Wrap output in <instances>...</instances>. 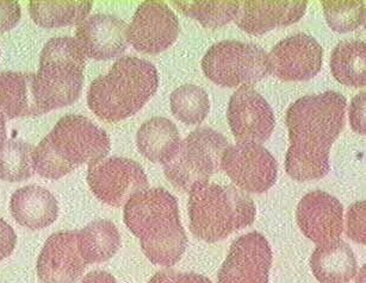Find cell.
Returning <instances> with one entry per match:
<instances>
[{"label": "cell", "instance_id": "cell-1", "mask_svg": "<svg viewBox=\"0 0 366 283\" xmlns=\"http://www.w3.org/2000/svg\"><path fill=\"white\" fill-rule=\"evenodd\" d=\"M346 98L328 91L295 101L287 112L290 147L285 170L296 181L320 180L330 173V153L345 126Z\"/></svg>", "mask_w": 366, "mask_h": 283}, {"label": "cell", "instance_id": "cell-2", "mask_svg": "<svg viewBox=\"0 0 366 283\" xmlns=\"http://www.w3.org/2000/svg\"><path fill=\"white\" fill-rule=\"evenodd\" d=\"M124 222L140 240L141 249L154 264L171 267L183 257L187 237L180 222L176 197L164 188H147L130 197Z\"/></svg>", "mask_w": 366, "mask_h": 283}, {"label": "cell", "instance_id": "cell-3", "mask_svg": "<svg viewBox=\"0 0 366 283\" xmlns=\"http://www.w3.org/2000/svg\"><path fill=\"white\" fill-rule=\"evenodd\" d=\"M110 149L107 131L84 115H65L35 148V172L46 179H61L84 163L104 158Z\"/></svg>", "mask_w": 366, "mask_h": 283}, {"label": "cell", "instance_id": "cell-4", "mask_svg": "<svg viewBox=\"0 0 366 283\" xmlns=\"http://www.w3.org/2000/svg\"><path fill=\"white\" fill-rule=\"evenodd\" d=\"M159 86V74L151 62L139 58H122L110 72L91 83L87 104L105 122H121L144 108Z\"/></svg>", "mask_w": 366, "mask_h": 283}, {"label": "cell", "instance_id": "cell-5", "mask_svg": "<svg viewBox=\"0 0 366 283\" xmlns=\"http://www.w3.org/2000/svg\"><path fill=\"white\" fill-rule=\"evenodd\" d=\"M189 193L190 230L198 240L215 243L254 222V201L237 187L207 181L194 183Z\"/></svg>", "mask_w": 366, "mask_h": 283}, {"label": "cell", "instance_id": "cell-6", "mask_svg": "<svg viewBox=\"0 0 366 283\" xmlns=\"http://www.w3.org/2000/svg\"><path fill=\"white\" fill-rule=\"evenodd\" d=\"M85 55L76 38L55 37L41 53L35 74V98L40 115L72 105L83 90Z\"/></svg>", "mask_w": 366, "mask_h": 283}, {"label": "cell", "instance_id": "cell-7", "mask_svg": "<svg viewBox=\"0 0 366 283\" xmlns=\"http://www.w3.org/2000/svg\"><path fill=\"white\" fill-rule=\"evenodd\" d=\"M228 147L226 137L215 130H194L164 162L166 177L177 190L190 192L194 183L207 182L222 168Z\"/></svg>", "mask_w": 366, "mask_h": 283}, {"label": "cell", "instance_id": "cell-8", "mask_svg": "<svg viewBox=\"0 0 366 283\" xmlns=\"http://www.w3.org/2000/svg\"><path fill=\"white\" fill-rule=\"evenodd\" d=\"M202 69L219 86H251L269 73L267 53L255 44L222 41L207 51Z\"/></svg>", "mask_w": 366, "mask_h": 283}, {"label": "cell", "instance_id": "cell-9", "mask_svg": "<svg viewBox=\"0 0 366 283\" xmlns=\"http://www.w3.org/2000/svg\"><path fill=\"white\" fill-rule=\"evenodd\" d=\"M87 183L99 200L114 207H122L149 186L144 168L123 158H102L89 165Z\"/></svg>", "mask_w": 366, "mask_h": 283}, {"label": "cell", "instance_id": "cell-10", "mask_svg": "<svg viewBox=\"0 0 366 283\" xmlns=\"http://www.w3.org/2000/svg\"><path fill=\"white\" fill-rule=\"evenodd\" d=\"M222 169L237 188L249 193H264L276 183L278 165L260 144L237 143L224 151Z\"/></svg>", "mask_w": 366, "mask_h": 283}, {"label": "cell", "instance_id": "cell-11", "mask_svg": "<svg viewBox=\"0 0 366 283\" xmlns=\"http://www.w3.org/2000/svg\"><path fill=\"white\" fill-rule=\"evenodd\" d=\"M272 250L262 233L251 232L234 240L219 269V283H269Z\"/></svg>", "mask_w": 366, "mask_h": 283}, {"label": "cell", "instance_id": "cell-12", "mask_svg": "<svg viewBox=\"0 0 366 283\" xmlns=\"http://www.w3.org/2000/svg\"><path fill=\"white\" fill-rule=\"evenodd\" d=\"M179 36V21L164 1L149 0L139 6L128 26V41L137 51L159 54Z\"/></svg>", "mask_w": 366, "mask_h": 283}, {"label": "cell", "instance_id": "cell-13", "mask_svg": "<svg viewBox=\"0 0 366 283\" xmlns=\"http://www.w3.org/2000/svg\"><path fill=\"white\" fill-rule=\"evenodd\" d=\"M227 117L237 143H264L274 130L272 108L251 86H241L230 97Z\"/></svg>", "mask_w": 366, "mask_h": 283}, {"label": "cell", "instance_id": "cell-14", "mask_svg": "<svg viewBox=\"0 0 366 283\" xmlns=\"http://www.w3.org/2000/svg\"><path fill=\"white\" fill-rule=\"evenodd\" d=\"M322 55V47L314 37L297 34L273 47L267 54V69L284 81H305L321 71Z\"/></svg>", "mask_w": 366, "mask_h": 283}, {"label": "cell", "instance_id": "cell-15", "mask_svg": "<svg viewBox=\"0 0 366 283\" xmlns=\"http://www.w3.org/2000/svg\"><path fill=\"white\" fill-rule=\"evenodd\" d=\"M296 219L302 232L314 243H332L340 238L344 230V206L333 195L315 190L302 197Z\"/></svg>", "mask_w": 366, "mask_h": 283}, {"label": "cell", "instance_id": "cell-16", "mask_svg": "<svg viewBox=\"0 0 366 283\" xmlns=\"http://www.w3.org/2000/svg\"><path fill=\"white\" fill-rule=\"evenodd\" d=\"M86 268L78 247V231L53 233L37 261L42 283H76Z\"/></svg>", "mask_w": 366, "mask_h": 283}, {"label": "cell", "instance_id": "cell-17", "mask_svg": "<svg viewBox=\"0 0 366 283\" xmlns=\"http://www.w3.org/2000/svg\"><path fill=\"white\" fill-rule=\"evenodd\" d=\"M76 41L85 58L98 61L117 58L128 47V26L114 16H91L78 24Z\"/></svg>", "mask_w": 366, "mask_h": 283}, {"label": "cell", "instance_id": "cell-18", "mask_svg": "<svg viewBox=\"0 0 366 283\" xmlns=\"http://www.w3.org/2000/svg\"><path fill=\"white\" fill-rule=\"evenodd\" d=\"M307 1H239L235 23L253 36L298 22L305 16Z\"/></svg>", "mask_w": 366, "mask_h": 283}, {"label": "cell", "instance_id": "cell-19", "mask_svg": "<svg viewBox=\"0 0 366 283\" xmlns=\"http://www.w3.org/2000/svg\"><path fill=\"white\" fill-rule=\"evenodd\" d=\"M10 211L16 222L28 229L47 227L58 219L59 205L54 195L44 187H23L12 194Z\"/></svg>", "mask_w": 366, "mask_h": 283}, {"label": "cell", "instance_id": "cell-20", "mask_svg": "<svg viewBox=\"0 0 366 283\" xmlns=\"http://www.w3.org/2000/svg\"><path fill=\"white\" fill-rule=\"evenodd\" d=\"M310 268L320 283H347L357 272V259L351 247L337 240L316 247Z\"/></svg>", "mask_w": 366, "mask_h": 283}, {"label": "cell", "instance_id": "cell-21", "mask_svg": "<svg viewBox=\"0 0 366 283\" xmlns=\"http://www.w3.org/2000/svg\"><path fill=\"white\" fill-rule=\"evenodd\" d=\"M34 73H0V117L6 119L39 115Z\"/></svg>", "mask_w": 366, "mask_h": 283}, {"label": "cell", "instance_id": "cell-22", "mask_svg": "<svg viewBox=\"0 0 366 283\" xmlns=\"http://www.w3.org/2000/svg\"><path fill=\"white\" fill-rule=\"evenodd\" d=\"M78 247L86 264L108 261L121 247L119 229L104 219L90 222L78 232Z\"/></svg>", "mask_w": 366, "mask_h": 283}, {"label": "cell", "instance_id": "cell-23", "mask_svg": "<svg viewBox=\"0 0 366 283\" xmlns=\"http://www.w3.org/2000/svg\"><path fill=\"white\" fill-rule=\"evenodd\" d=\"M137 148L152 162H164L180 143L179 131L174 123L155 117L144 123L137 131Z\"/></svg>", "mask_w": 366, "mask_h": 283}, {"label": "cell", "instance_id": "cell-24", "mask_svg": "<svg viewBox=\"0 0 366 283\" xmlns=\"http://www.w3.org/2000/svg\"><path fill=\"white\" fill-rule=\"evenodd\" d=\"M94 1L78 0V1H44L31 0L29 11L34 22L42 28H64V26L80 24L90 14Z\"/></svg>", "mask_w": 366, "mask_h": 283}, {"label": "cell", "instance_id": "cell-25", "mask_svg": "<svg viewBox=\"0 0 366 283\" xmlns=\"http://www.w3.org/2000/svg\"><path fill=\"white\" fill-rule=\"evenodd\" d=\"M366 44L362 41H341L330 56L334 78L345 86L365 87Z\"/></svg>", "mask_w": 366, "mask_h": 283}, {"label": "cell", "instance_id": "cell-26", "mask_svg": "<svg viewBox=\"0 0 366 283\" xmlns=\"http://www.w3.org/2000/svg\"><path fill=\"white\" fill-rule=\"evenodd\" d=\"M35 148L23 140H6L0 147V179L19 182L35 174Z\"/></svg>", "mask_w": 366, "mask_h": 283}, {"label": "cell", "instance_id": "cell-27", "mask_svg": "<svg viewBox=\"0 0 366 283\" xmlns=\"http://www.w3.org/2000/svg\"><path fill=\"white\" fill-rule=\"evenodd\" d=\"M173 5L182 14L196 19L202 26L209 29H216L226 26L227 23L234 21L239 9V1H205V0H192V1H173Z\"/></svg>", "mask_w": 366, "mask_h": 283}, {"label": "cell", "instance_id": "cell-28", "mask_svg": "<svg viewBox=\"0 0 366 283\" xmlns=\"http://www.w3.org/2000/svg\"><path fill=\"white\" fill-rule=\"evenodd\" d=\"M171 110L180 122L194 125L203 122L210 111L209 96L202 87L184 85L171 94Z\"/></svg>", "mask_w": 366, "mask_h": 283}, {"label": "cell", "instance_id": "cell-29", "mask_svg": "<svg viewBox=\"0 0 366 283\" xmlns=\"http://www.w3.org/2000/svg\"><path fill=\"white\" fill-rule=\"evenodd\" d=\"M327 23L337 33H348L365 24V1H322Z\"/></svg>", "mask_w": 366, "mask_h": 283}, {"label": "cell", "instance_id": "cell-30", "mask_svg": "<svg viewBox=\"0 0 366 283\" xmlns=\"http://www.w3.org/2000/svg\"><path fill=\"white\" fill-rule=\"evenodd\" d=\"M365 201H358L347 211V236L362 245H365Z\"/></svg>", "mask_w": 366, "mask_h": 283}, {"label": "cell", "instance_id": "cell-31", "mask_svg": "<svg viewBox=\"0 0 366 283\" xmlns=\"http://www.w3.org/2000/svg\"><path fill=\"white\" fill-rule=\"evenodd\" d=\"M148 283H212V281L205 276L198 275L194 272L165 270L157 272Z\"/></svg>", "mask_w": 366, "mask_h": 283}, {"label": "cell", "instance_id": "cell-32", "mask_svg": "<svg viewBox=\"0 0 366 283\" xmlns=\"http://www.w3.org/2000/svg\"><path fill=\"white\" fill-rule=\"evenodd\" d=\"M21 19L19 1L1 0L0 1V33H5L17 26Z\"/></svg>", "mask_w": 366, "mask_h": 283}, {"label": "cell", "instance_id": "cell-33", "mask_svg": "<svg viewBox=\"0 0 366 283\" xmlns=\"http://www.w3.org/2000/svg\"><path fill=\"white\" fill-rule=\"evenodd\" d=\"M365 92H360L352 99L350 108V122L352 129L360 135H365Z\"/></svg>", "mask_w": 366, "mask_h": 283}, {"label": "cell", "instance_id": "cell-34", "mask_svg": "<svg viewBox=\"0 0 366 283\" xmlns=\"http://www.w3.org/2000/svg\"><path fill=\"white\" fill-rule=\"evenodd\" d=\"M17 236L8 222L0 219V261L9 257L15 250Z\"/></svg>", "mask_w": 366, "mask_h": 283}, {"label": "cell", "instance_id": "cell-35", "mask_svg": "<svg viewBox=\"0 0 366 283\" xmlns=\"http://www.w3.org/2000/svg\"><path fill=\"white\" fill-rule=\"evenodd\" d=\"M81 283H117V281L112 274L103 272V270H97V272L87 274Z\"/></svg>", "mask_w": 366, "mask_h": 283}, {"label": "cell", "instance_id": "cell-36", "mask_svg": "<svg viewBox=\"0 0 366 283\" xmlns=\"http://www.w3.org/2000/svg\"><path fill=\"white\" fill-rule=\"evenodd\" d=\"M6 142V120L0 117V147Z\"/></svg>", "mask_w": 366, "mask_h": 283}, {"label": "cell", "instance_id": "cell-37", "mask_svg": "<svg viewBox=\"0 0 366 283\" xmlns=\"http://www.w3.org/2000/svg\"><path fill=\"white\" fill-rule=\"evenodd\" d=\"M357 283H365V265L362 267V270L359 272V279Z\"/></svg>", "mask_w": 366, "mask_h": 283}]
</instances>
